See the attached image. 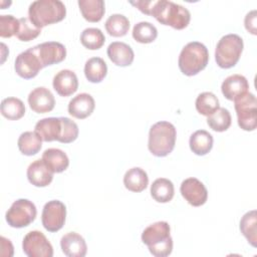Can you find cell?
Here are the masks:
<instances>
[{
  "label": "cell",
  "instance_id": "5b68a950",
  "mask_svg": "<svg viewBox=\"0 0 257 257\" xmlns=\"http://www.w3.org/2000/svg\"><path fill=\"white\" fill-rule=\"evenodd\" d=\"M208 61L209 52L207 47L199 41H192L181 50L178 64L183 74L193 76L202 71L207 66Z\"/></svg>",
  "mask_w": 257,
  "mask_h": 257
},
{
  "label": "cell",
  "instance_id": "2e32d148",
  "mask_svg": "<svg viewBox=\"0 0 257 257\" xmlns=\"http://www.w3.org/2000/svg\"><path fill=\"white\" fill-rule=\"evenodd\" d=\"M34 132L44 142H59L62 134V119L60 117H45L38 120L35 124Z\"/></svg>",
  "mask_w": 257,
  "mask_h": 257
},
{
  "label": "cell",
  "instance_id": "4fadbf2b",
  "mask_svg": "<svg viewBox=\"0 0 257 257\" xmlns=\"http://www.w3.org/2000/svg\"><path fill=\"white\" fill-rule=\"evenodd\" d=\"M43 67L61 62L66 57V48L56 41H47L34 46Z\"/></svg>",
  "mask_w": 257,
  "mask_h": 257
},
{
  "label": "cell",
  "instance_id": "484cf974",
  "mask_svg": "<svg viewBox=\"0 0 257 257\" xmlns=\"http://www.w3.org/2000/svg\"><path fill=\"white\" fill-rule=\"evenodd\" d=\"M175 194V188L172 181L166 178L155 180L151 186V196L158 203L170 202Z\"/></svg>",
  "mask_w": 257,
  "mask_h": 257
},
{
  "label": "cell",
  "instance_id": "603a6c76",
  "mask_svg": "<svg viewBox=\"0 0 257 257\" xmlns=\"http://www.w3.org/2000/svg\"><path fill=\"white\" fill-rule=\"evenodd\" d=\"M148 174L142 168L134 167L127 170L123 176V185L131 192L140 193L148 187Z\"/></svg>",
  "mask_w": 257,
  "mask_h": 257
},
{
  "label": "cell",
  "instance_id": "ffe728a7",
  "mask_svg": "<svg viewBox=\"0 0 257 257\" xmlns=\"http://www.w3.org/2000/svg\"><path fill=\"white\" fill-rule=\"evenodd\" d=\"M27 179L35 187H46L53 179V173L44 164L42 159L35 160L27 168Z\"/></svg>",
  "mask_w": 257,
  "mask_h": 257
},
{
  "label": "cell",
  "instance_id": "f546056e",
  "mask_svg": "<svg viewBox=\"0 0 257 257\" xmlns=\"http://www.w3.org/2000/svg\"><path fill=\"white\" fill-rule=\"evenodd\" d=\"M106 32L113 37L124 36L130 29V20L122 14H111L104 23Z\"/></svg>",
  "mask_w": 257,
  "mask_h": 257
},
{
  "label": "cell",
  "instance_id": "52a82bcc",
  "mask_svg": "<svg viewBox=\"0 0 257 257\" xmlns=\"http://www.w3.org/2000/svg\"><path fill=\"white\" fill-rule=\"evenodd\" d=\"M237 121L239 126L247 132H252L257 125V99L251 92H246L234 100Z\"/></svg>",
  "mask_w": 257,
  "mask_h": 257
},
{
  "label": "cell",
  "instance_id": "f1b7e54d",
  "mask_svg": "<svg viewBox=\"0 0 257 257\" xmlns=\"http://www.w3.org/2000/svg\"><path fill=\"white\" fill-rule=\"evenodd\" d=\"M240 231L253 247L257 246L256 210H251L243 215V217L240 220Z\"/></svg>",
  "mask_w": 257,
  "mask_h": 257
},
{
  "label": "cell",
  "instance_id": "9c48e42d",
  "mask_svg": "<svg viewBox=\"0 0 257 257\" xmlns=\"http://www.w3.org/2000/svg\"><path fill=\"white\" fill-rule=\"evenodd\" d=\"M22 249L28 257H52L53 247L46 236L37 230L28 232L22 241Z\"/></svg>",
  "mask_w": 257,
  "mask_h": 257
},
{
  "label": "cell",
  "instance_id": "74e56055",
  "mask_svg": "<svg viewBox=\"0 0 257 257\" xmlns=\"http://www.w3.org/2000/svg\"><path fill=\"white\" fill-rule=\"evenodd\" d=\"M62 119V134L59 142L62 144H69L74 142L78 137V126L69 117L61 116Z\"/></svg>",
  "mask_w": 257,
  "mask_h": 257
},
{
  "label": "cell",
  "instance_id": "277c9868",
  "mask_svg": "<svg viewBox=\"0 0 257 257\" xmlns=\"http://www.w3.org/2000/svg\"><path fill=\"white\" fill-rule=\"evenodd\" d=\"M176 138L177 131L173 123L165 120L158 121L149 132V151L156 157H166L174 150Z\"/></svg>",
  "mask_w": 257,
  "mask_h": 257
},
{
  "label": "cell",
  "instance_id": "5bb4252c",
  "mask_svg": "<svg viewBox=\"0 0 257 257\" xmlns=\"http://www.w3.org/2000/svg\"><path fill=\"white\" fill-rule=\"evenodd\" d=\"M28 104L36 113H46L51 111L55 105V98L52 92L44 87L39 86L30 91L28 94Z\"/></svg>",
  "mask_w": 257,
  "mask_h": 257
},
{
  "label": "cell",
  "instance_id": "7a4b0ae2",
  "mask_svg": "<svg viewBox=\"0 0 257 257\" xmlns=\"http://www.w3.org/2000/svg\"><path fill=\"white\" fill-rule=\"evenodd\" d=\"M171 227L166 221H159L148 226L142 233V241L155 257H167L173 251Z\"/></svg>",
  "mask_w": 257,
  "mask_h": 257
},
{
  "label": "cell",
  "instance_id": "83f0119b",
  "mask_svg": "<svg viewBox=\"0 0 257 257\" xmlns=\"http://www.w3.org/2000/svg\"><path fill=\"white\" fill-rule=\"evenodd\" d=\"M17 146L22 155L34 156L42 147V139L36 132H24L19 136Z\"/></svg>",
  "mask_w": 257,
  "mask_h": 257
},
{
  "label": "cell",
  "instance_id": "836d02e7",
  "mask_svg": "<svg viewBox=\"0 0 257 257\" xmlns=\"http://www.w3.org/2000/svg\"><path fill=\"white\" fill-rule=\"evenodd\" d=\"M105 41L104 34L99 28L96 27H88L85 28L80 34V42L81 44L90 50L99 49Z\"/></svg>",
  "mask_w": 257,
  "mask_h": 257
},
{
  "label": "cell",
  "instance_id": "4dcf8cb0",
  "mask_svg": "<svg viewBox=\"0 0 257 257\" xmlns=\"http://www.w3.org/2000/svg\"><path fill=\"white\" fill-rule=\"evenodd\" d=\"M25 113V105L23 101L17 97H6L1 101V114L10 119L17 120Z\"/></svg>",
  "mask_w": 257,
  "mask_h": 257
},
{
  "label": "cell",
  "instance_id": "d590c367",
  "mask_svg": "<svg viewBox=\"0 0 257 257\" xmlns=\"http://www.w3.org/2000/svg\"><path fill=\"white\" fill-rule=\"evenodd\" d=\"M41 32V29L36 27L29 17L19 18V28L16 37L21 41H31L35 39Z\"/></svg>",
  "mask_w": 257,
  "mask_h": 257
},
{
  "label": "cell",
  "instance_id": "8fae6325",
  "mask_svg": "<svg viewBox=\"0 0 257 257\" xmlns=\"http://www.w3.org/2000/svg\"><path fill=\"white\" fill-rule=\"evenodd\" d=\"M42 68L43 66L34 46L20 52L16 56L14 62L15 72L24 79L35 77Z\"/></svg>",
  "mask_w": 257,
  "mask_h": 257
},
{
  "label": "cell",
  "instance_id": "7402d4cb",
  "mask_svg": "<svg viewBox=\"0 0 257 257\" xmlns=\"http://www.w3.org/2000/svg\"><path fill=\"white\" fill-rule=\"evenodd\" d=\"M41 159L52 173H61L69 166V159L67 155L59 149L50 148L45 150Z\"/></svg>",
  "mask_w": 257,
  "mask_h": 257
},
{
  "label": "cell",
  "instance_id": "30bf717a",
  "mask_svg": "<svg viewBox=\"0 0 257 257\" xmlns=\"http://www.w3.org/2000/svg\"><path fill=\"white\" fill-rule=\"evenodd\" d=\"M65 218L66 207L61 201L51 200L43 206L41 223L48 232L59 231L65 223Z\"/></svg>",
  "mask_w": 257,
  "mask_h": 257
},
{
  "label": "cell",
  "instance_id": "44dd1931",
  "mask_svg": "<svg viewBox=\"0 0 257 257\" xmlns=\"http://www.w3.org/2000/svg\"><path fill=\"white\" fill-rule=\"evenodd\" d=\"M106 53L112 63L121 67L131 65L135 58L133 48L128 44L120 41L111 42L107 46Z\"/></svg>",
  "mask_w": 257,
  "mask_h": 257
},
{
  "label": "cell",
  "instance_id": "e575fe53",
  "mask_svg": "<svg viewBox=\"0 0 257 257\" xmlns=\"http://www.w3.org/2000/svg\"><path fill=\"white\" fill-rule=\"evenodd\" d=\"M232 122V117L229 110L225 107H219L215 112L207 117L208 125L215 132L227 131Z\"/></svg>",
  "mask_w": 257,
  "mask_h": 257
},
{
  "label": "cell",
  "instance_id": "d6986e66",
  "mask_svg": "<svg viewBox=\"0 0 257 257\" xmlns=\"http://www.w3.org/2000/svg\"><path fill=\"white\" fill-rule=\"evenodd\" d=\"M60 247L67 257H84L87 252L85 240L76 232H68L61 237Z\"/></svg>",
  "mask_w": 257,
  "mask_h": 257
},
{
  "label": "cell",
  "instance_id": "8992f818",
  "mask_svg": "<svg viewBox=\"0 0 257 257\" xmlns=\"http://www.w3.org/2000/svg\"><path fill=\"white\" fill-rule=\"evenodd\" d=\"M244 47L243 39L235 33L221 37L215 49V60L221 68H231L237 64Z\"/></svg>",
  "mask_w": 257,
  "mask_h": 257
},
{
  "label": "cell",
  "instance_id": "cb8c5ba5",
  "mask_svg": "<svg viewBox=\"0 0 257 257\" xmlns=\"http://www.w3.org/2000/svg\"><path fill=\"white\" fill-rule=\"evenodd\" d=\"M189 145L195 155L205 156L213 148V137L205 130H198L191 135Z\"/></svg>",
  "mask_w": 257,
  "mask_h": 257
},
{
  "label": "cell",
  "instance_id": "3957f363",
  "mask_svg": "<svg viewBox=\"0 0 257 257\" xmlns=\"http://www.w3.org/2000/svg\"><path fill=\"white\" fill-rule=\"evenodd\" d=\"M65 15V5L59 0H36L28 8L29 19L40 29L63 20Z\"/></svg>",
  "mask_w": 257,
  "mask_h": 257
},
{
  "label": "cell",
  "instance_id": "6da1fadb",
  "mask_svg": "<svg viewBox=\"0 0 257 257\" xmlns=\"http://www.w3.org/2000/svg\"><path fill=\"white\" fill-rule=\"evenodd\" d=\"M141 12L154 16L161 24L169 25L177 30L186 28L191 20L189 10L175 2L168 0H137L130 1Z\"/></svg>",
  "mask_w": 257,
  "mask_h": 257
},
{
  "label": "cell",
  "instance_id": "ac0fdd59",
  "mask_svg": "<svg viewBox=\"0 0 257 257\" xmlns=\"http://www.w3.org/2000/svg\"><path fill=\"white\" fill-rule=\"evenodd\" d=\"M52 85L60 96H69L77 90L78 79L72 70L62 69L54 75Z\"/></svg>",
  "mask_w": 257,
  "mask_h": 257
},
{
  "label": "cell",
  "instance_id": "d6a6232c",
  "mask_svg": "<svg viewBox=\"0 0 257 257\" xmlns=\"http://www.w3.org/2000/svg\"><path fill=\"white\" fill-rule=\"evenodd\" d=\"M133 37L140 43H151L156 40L158 30L154 24L148 21H141L133 28Z\"/></svg>",
  "mask_w": 257,
  "mask_h": 257
},
{
  "label": "cell",
  "instance_id": "1f68e13d",
  "mask_svg": "<svg viewBox=\"0 0 257 257\" xmlns=\"http://www.w3.org/2000/svg\"><path fill=\"white\" fill-rule=\"evenodd\" d=\"M195 106L199 113L209 116L220 107V103L218 97L213 92L204 91L197 96Z\"/></svg>",
  "mask_w": 257,
  "mask_h": 257
},
{
  "label": "cell",
  "instance_id": "d4e9b609",
  "mask_svg": "<svg viewBox=\"0 0 257 257\" xmlns=\"http://www.w3.org/2000/svg\"><path fill=\"white\" fill-rule=\"evenodd\" d=\"M82 17L88 22H98L104 15L105 8L102 0H78Z\"/></svg>",
  "mask_w": 257,
  "mask_h": 257
},
{
  "label": "cell",
  "instance_id": "9a60e30c",
  "mask_svg": "<svg viewBox=\"0 0 257 257\" xmlns=\"http://www.w3.org/2000/svg\"><path fill=\"white\" fill-rule=\"evenodd\" d=\"M249 83L245 76L241 74H232L226 77L221 85L223 95L229 100H235L248 92Z\"/></svg>",
  "mask_w": 257,
  "mask_h": 257
},
{
  "label": "cell",
  "instance_id": "ba28073f",
  "mask_svg": "<svg viewBox=\"0 0 257 257\" xmlns=\"http://www.w3.org/2000/svg\"><path fill=\"white\" fill-rule=\"evenodd\" d=\"M37 210L31 201L18 199L12 203L5 214L8 225L12 228H23L29 226L36 218Z\"/></svg>",
  "mask_w": 257,
  "mask_h": 257
},
{
  "label": "cell",
  "instance_id": "f35d334b",
  "mask_svg": "<svg viewBox=\"0 0 257 257\" xmlns=\"http://www.w3.org/2000/svg\"><path fill=\"white\" fill-rule=\"evenodd\" d=\"M244 25L247 31H249L251 34L256 35L257 34V28H256V10H252L248 12L244 19Z\"/></svg>",
  "mask_w": 257,
  "mask_h": 257
},
{
  "label": "cell",
  "instance_id": "e0dca14e",
  "mask_svg": "<svg viewBox=\"0 0 257 257\" xmlns=\"http://www.w3.org/2000/svg\"><path fill=\"white\" fill-rule=\"evenodd\" d=\"M95 102L93 97L86 92H82L70 99L67 109L68 113L73 117L83 119L93 112Z\"/></svg>",
  "mask_w": 257,
  "mask_h": 257
},
{
  "label": "cell",
  "instance_id": "7c38bea8",
  "mask_svg": "<svg viewBox=\"0 0 257 257\" xmlns=\"http://www.w3.org/2000/svg\"><path fill=\"white\" fill-rule=\"evenodd\" d=\"M183 198L192 206L200 207L208 199V191L205 185L197 178H188L184 180L180 187Z\"/></svg>",
  "mask_w": 257,
  "mask_h": 257
},
{
  "label": "cell",
  "instance_id": "8d00e7d4",
  "mask_svg": "<svg viewBox=\"0 0 257 257\" xmlns=\"http://www.w3.org/2000/svg\"><path fill=\"white\" fill-rule=\"evenodd\" d=\"M19 28V19L13 15H0V36L9 38L17 34Z\"/></svg>",
  "mask_w": 257,
  "mask_h": 257
},
{
  "label": "cell",
  "instance_id": "4316f807",
  "mask_svg": "<svg viewBox=\"0 0 257 257\" xmlns=\"http://www.w3.org/2000/svg\"><path fill=\"white\" fill-rule=\"evenodd\" d=\"M107 73V65L101 57H91L84 64V75L89 82L98 83Z\"/></svg>",
  "mask_w": 257,
  "mask_h": 257
}]
</instances>
